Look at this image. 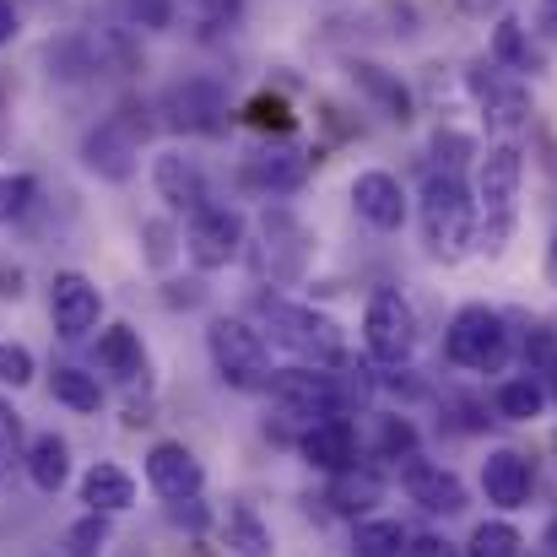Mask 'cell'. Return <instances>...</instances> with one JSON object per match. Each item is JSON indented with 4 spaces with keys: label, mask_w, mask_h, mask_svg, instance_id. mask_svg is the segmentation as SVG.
I'll use <instances>...</instances> for the list:
<instances>
[{
    "label": "cell",
    "mask_w": 557,
    "mask_h": 557,
    "mask_svg": "<svg viewBox=\"0 0 557 557\" xmlns=\"http://www.w3.org/2000/svg\"><path fill=\"white\" fill-rule=\"evenodd\" d=\"M422 238H428V255L444 265L466 260V249L476 244V200L449 169H433L422 185Z\"/></svg>",
    "instance_id": "7a4b0ae2"
},
{
    "label": "cell",
    "mask_w": 557,
    "mask_h": 557,
    "mask_svg": "<svg viewBox=\"0 0 557 557\" xmlns=\"http://www.w3.org/2000/svg\"><path fill=\"white\" fill-rule=\"evenodd\" d=\"M433 158L455 174L466 158H476V141H471V136H460V131H438V136H433Z\"/></svg>",
    "instance_id": "e575fe53"
},
{
    "label": "cell",
    "mask_w": 557,
    "mask_h": 557,
    "mask_svg": "<svg viewBox=\"0 0 557 557\" xmlns=\"http://www.w3.org/2000/svg\"><path fill=\"white\" fill-rule=\"evenodd\" d=\"M449 5H455V11H471V16H487L498 0H449Z\"/></svg>",
    "instance_id": "7bdbcfd3"
},
{
    "label": "cell",
    "mask_w": 557,
    "mask_h": 557,
    "mask_svg": "<svg viewBox=\"0 0 557 557\" xmlns=\"http://www.w3.org/2000/svg\"><path fill=\"white\" fill-rule=\"evenodd\" d=\"M0 298H22V271H0Z\"/></svg>",
    "instance_id": "b9f144b4"
},
{
    "label": "cell",
    "mask_w": 557,
    "mask_h": 557,
    "mask_svg": "<svg viewBox=\"0 0 557 557\" xmlns=\"http://www.w3.org/2000/svg\"><path fill=\"white\" fill-rule=\"evenodd\" d=\"M11 460H22V417H16V406L0 395V471H5Z\"/></svg>",
    "instance_id": "d590c367"
},
{
    "label": "cell",
    "mask_w": 557,
    "mask_h": 557,
    "mask_svg": "<svg viewBox=\"0 0 557 557\" xmlns=\"http://www.w3.org/2000/svg\"><path fill=\"white\" fill-rule=\"evenodd\" d=\"M379 493H384V482L373 476L369 466H347V471H336L331 476V493H325V504L336 509V515H369L373 504H379Z\"/></svg>",
    "instance_id": "603a6c76"
},
{
    "label": "cell",
    "mask_w": 557,
    "mask_h": 557,
    "mask_svg": "<svg viewBox=\"0 0 557 557\" xmlns=\"http://www.w3.org/2000/svg\"><path fill=\"white\" fill-rule=\"evenodd\" d=\"M400 557H455V547H449L444 536H406Z\"/></svg>",
    "instance_id": "ab89813d"
},
{
    "label": "cell",
    "mask_w": 557,
    "mask_h": 557,
    "mask_svg": "<svg viewBox=\"0 0 557 557\" xmlns=\"http://www.w3.org/2000/svg\"><path fill=\"white\" fill-rule=\"evenodd\" d=\"M547 282L557 287V238H553V249H547Z\"/></svg>",
    "instance_id": "bcb514c9"
},
{
    "label": "cell",
    "mask_w": 557,
    "mask_h": 557,
    "mask_svg": "<svg viewBox=\"0 0 557 557\" xmlns=\"http://www.w3.org/2000/svg\"><path fill=\"white\" fill-rule=\"evenodd\" d=\"M82 504L98 509V515H125V509L136 504V476L120 471V466H109V460H98V466L82 476Z\"/></svg>",
    "instance_id": "44dd1931"
},
{
    "label": "cell",
    "mask_w": 557,
    "mask_h": 557,
    "mask_svg": "<svg viewBox=\"0 0 557 557\" xmlns=\"http://www.w3.org/2000/svg\"><path fill=\"white\" fill-rule=\"evenodd\" d=\"M22 466H27V482H33L38 493H60V487L71 482V444H65L60 433H38V438L27 444Z\"/></svg>",
    "instance_id": "ffe728a7"
},
{
    "label": "cell",
    "mask_w": 557,
    "mask_h": 557,
    "mask_svg": "<svg viewBox=\"0 0 557 557\" xmlns=\"http://www.w3.org/2000/svg\"><path fill=\"white\" fill-rule=\"evenodd\" d=\"M189 11H195L200 27H233L238 11H244V0H189Z\"/></svg>",
    "instance_id": "74e56055"
},
{
    "label": "cell",
    "mask_w": 557,
    "mask_h": 557,
    "mask_svg": "<svg viewBox=\"0 0 557 557\" xmlns=\"http://www.w3.org/2000/svg\"><path fill=\"white\" fill-rule=\"evenodd\" d=\"M109 520L114 515H98V509H87L71 531H65V557H98L109 547Z\"/></svg>",
    "instance_id": "f546056e"
},
{
    "label": "cell",
    "mask_w": 557,
    "mask_h": 557,
    "mask_svg": "<svg viewBox=\"0 0 557 557\" xmlns=\"http://www.w3.org/2000/svg\"><path fill=\"white\" fill-rule=\"evenodd\" d=\"M466 87H471V98L482 103V114H487L498 131H520V125L531 120V92H525V87H520V76H515V71H504L498 60H493V65L466 71Z\"/></svg>",
    "instance_id": "9c48e42d"
},
{
    "label": "cell",
    "mask_w": 557,
    "mask_h": 557,
    "mask_svg": "<svg viewBox=\"0 0 557 557\" xmlns=\"http://www.w3.org/2000/svg\"><path fill=\"white\" fill-rule=\"evenodd\" d=\"M304 460L314 466V471H325V476H336V471H347V466H358V422L352 417H320V422H309V433H304Z\"/></svg>",
    "instance_id": "5bb4252c"
},
{
    "label": "cell",
    "mask_w": 557,
    "mask_h": 557,
    "mask_svg": "<svg viewBox=\"0 0 557 557\" xmlns=\"http://www.w3.org/2000/svg\"><path fill=\"white\" fill-rule=\"evenodd\" d=\"M255 314H260L265 336L282 352H293L298 363H309V369H347V336H342V325L331 314H320L309 304H287V298H260Z\"/></svg>",
    "instance_id": "6da1fadb"
},
{
    "label": "cell",
    "mask_w": 557,
    "mask_h": 557,
    "mask_svg": "<svg viewBox=\"0 0 557 557\" xmlns=\"http://www.w3.org/2000/svg\"><path fill=\"white\" fill-rule=\"evenodd\" d=\"M352 82H358V92L379 103V114L384 120H395V125H411V114H417V103H411V92H406V82L400 76H389L384 65H373V60H352Z\"/></svg>",
    "instance_id": "d6986e66"
},
{
    "label": "cell",
    "mask_w": 557,
    "mask_h": 557,
    "mask_svg": "<svg viewBox=\"0 0 557 557\" xmlns=\"http://www.w3.org/2000/svg\"><path fill=\"white\" fill-rule=\"evenodd\" d=\"M542 547H547V557H557V520L547 525V536H542Z\"/></svg>",
    "instance_id": "f6af8a7d"
},
{
    "label": "cell",
    "mask_w": 557,
    "mask_h": 557,
    "mask_svg": "<svg viewBox=\"0 0 557 557\" xmlns=\"http://www.w3.org/2000/svg\"><path fill=\"white\" fill-rule=\"evenodd\" d=\"M163 120L174 131H189V136H222L227 131V103L211 82H180L163 92Z\"/></svg>",
    "instance_id": "7c38bea8"
},
{
    "label": "cell",
    "mask_w": 557,
    "mask_h": 557,
    "mask_svg": "<svg viewBox=\"0 0 557 557\" xmlns=\"http://www.w3.org/2000/svg\"><path fill=\"white\" fill-rule=\"evenodd\" d=\"M444 358L466 373H498L509 358V325L487 304H466L444 331Z\"/></svg>",
    "instance_id": "5b68a950"
},
{
    "label": "cell",
    "mask_w": 557,
    "mask_h": 557,
    "mask_svg": "<svg viewBox=\"0 0 557 557\" xmlns=\"http://www.w3.org/2000/svg\"><path fill=\"white\" fill-rule=\"evenodd\" d=\"M16 33H22V16H16V5H11V0H0V49H5Z\"/></svg>",
    "instance_id": "60d3db41"
},
{
    "label": "cell",
    "mask_w": 557,
    "mask_h": 557,
    "mask_svg": "<svg viewBox=\"0 0 557 557\" xmlns=\"http://www.w3.org/2000/svg\"><path fill=\"white\" fill-rule=\"evenodd\" d=\"M147 487L163 498V504H185V498H200L206 487V466L195 460V449L180 444V438H163L147 449Z\"/></svg>",
    "instance_id": "8fae6325"
},
{
    "label": "cell",
    "mask_w": 557,
    "mask_h": 557,
    "mask_svg": "<svg viewBox=\"0 0 557 557\" xmlns=\"http://www.w3.org/2000/svg\"><path fill=\"white\" fill-rule=\"evenodd\" d=\"M49 320H54V331L65 342H82L87 331H98V320H103L98 282L82 276V271H54V282H49Z\"/></svg>",
    "instance_id": "ba28073f"
},
{
    "label": "cell",
    "mask_w": 557,
    "mask_h": 557,
    "mask_svg": "<svg viewBox=\"0 0 557 557\" xmlns=\"http://www.w3.org/2000/svg\"><path fill=\"white\" fill-rule=\"evenodd\" d=\"M206 352L216 363V379L233 389H265L271 384V347L265 331H255L249 320H211L206 325Z\"/></svg>",
    "instance_id": "277c9868"
},
{
    "label": "cell",
    "mask_w": 557,
    "mask_h": 557,
    "mask_svg": "<svg viewBox=\"0 0 557 557\" xmlns=\"http://www.w3.org/2000/svg\"><path fill=\"white\" fill-rule=\"evenodd\" d=\"M120 557H141V553H120Z\"/></svg>",
    "instance_id": "c3c4849f"
},
{
    "label": "cell",
    "mask_w": 557,
    "mask_h": 557,
    "mask_svg": "<svg viewBox=\"0 0 557 557\" xmlns=\"http://www.w3.org/2000/svg\"><path fill=\"white\" fill-rule=\"evenodd\" d=\"M0 384H11V389L33 384V352L27 347H0Z\"/></svg>",
    "instance_id": "f35d334b"
},
{
    "label": "cell",
    "mask_w": 557,
    "mask_h": 557,
    "mask_svg": "<svg viewBox=\"0 0 557 557\" xmlns=\"http://www.w3.org/2000/svg\"><path fill=\"white\" fill-rule=\"evenodd\" d=\"M222 547L233 557H276V536H271V525L260 520V509H255L249 498H227Z\"/></svg>",
    "instance_id": "ac0fdd59"
},
{
    "label": "cell",
    "mask_w": 557,
    "mask_h": 557,
    "mask_svg": "<svg viewBox=\"0 0 557 557\" xmlns=\"http://www.w3.org/2000/svg\"><path fill=\"white\" fill-rule=\"evenodd\" d=\"M49 395H54L60 406H71V411H98V406H103V384H98L92 373L71 369V363H60V369L49 373Z\"/></svg>",
    "instance_id": "4316f807"
},
{
    "label": "cell",
    "mask_w": 557,
    "mask_h": 557,
    "mask_svg": "<svg viewBox=\"0 0 557 557\" xmlns=\"http://www.w3.org/2000/svg\"><path fill=\"white\" fill-rule=\"evenodd\" d=\"M304 174H309L304 152H260V158H249V180L260 189H298Z\"/></svg>",
    "instance_id": "d4e9b609"
},
{
    "label": "cell",
    "mask_w": 557,
    "mask_h": 557,
    "mask_svg": "<svg viewBox=\"0 0 557 557\" xmlns=\"http://www.w3.org/2000/svg\"><path fill=\"white\" fill-rule=\"evenodd\" d=\"M136 152H141V136H136L120 114L98 120V125L87 131V141H82V163H87L98 180H109V185H125V180L136 174Z\"/></svg>",
    "instance_id": "30bf717a"
},
{
    "label": "cell",
    "mask_w": 557,
    "mask_h": 557,
    "mask_svg": "<svg viewBox=\"0 0 557 557\" xmlns=\"http://www.w3.org/2000/svg\"><path fill=\"white\" fill-rule=\"evenodd\" d=\"M98 363L114 379L136 384V379H147V347L131 325H109V331H98Z\"/></svg>",
    "instance_id": "7402d4cb"
},
{
    "label": "cell",
    "mask_w": 557,
    "mask_h": 557,
    "mask_svg": "<svg viewBox=\"0 0 557 557\" xmlns=\"http://www.w3.org/2000/svg\"><path fill=\"white\" fill-rule=\"evenodd\" d=\"M125 16L136 22V27H169L174 22V0H125Z\"/></svg>",
    "instance_id": "8d00e7d4"
},
{
    "label": "cell",
    "mask_w": 557,
    "mask_h": 557,
    "mask_svg": "<svg viewBox=\"0 0 557 557\" xmlns=\"http://www.w3.org/2000/svg\"><path fill=\"white\" fill-rule=\"evenodd\" d=\"M553 369H557V331H547V325H536V331L525 336V373L547 379Z\"/></svg>",
    "instance_id": "d6a6232c"
},
{
    "label": "cell",
    "mask_w": 557,
    "mask_h": 557,
    "mask_svg": "<svg viewBox=\"0 0 557 557\" xmlns=\"http://www.w3.org/2000/svg\"><path fill=\"white\" fill-rule=\"evenodd\" d=\"M33 195H38V185L27 174H0V222H16L33 206Z\"/></svg>",
    "instance_id": "836d02e7"
},
{
    "label": "cell",
    "mask_w": 557,
    "mask_h": 557,
    "mask_svg": "<svg viewBox=\"0 0 557 557\" xmlns=\"http://www.w3.org/2000/svg\"><path fill=\"white\" fill-rule=\"evenodd\" d=\"M244 211L233 206H200L185 227V255L195 260V271H222L244 255Z\"/></svg>",
    "instance_id": "52a82bcc"
},
{
    "label": "cell",
    "mask_w": 557,
    "mask_h": 557,
    "mask_svg": "<svg viewBox=\"0 0 557 557\" xmlns=\"http://www.w3.org/2000/svg\"><path fill=\"white\" fill-rule=\"evenodd\" d=\"M493 406H498V417H509V422H531V417H542V406H547V384H542L536 373H520V379L498 384Z\"/></svg>",
    "instance_id": "cb8c5ba5"
},
{
    "label": "cell",
    "mask_w": 557,
    "mask_h": 557,
    "mask_svg": "<svg viewBox=\"0 0 557 557\" xmlns=\"http://www.w3.org/2000/svg\"><path fill=\"white\" fill-rule=\"evenodd\" d=\"M352 206L373 233H400V222H406V189L384 169H369L352 180Z\"/></svg>",
    "instance_id": "2e32d148"
},
{
    "label": "cell",
    "mask_w": 557,
    "mask_h": 557,
    "mask_svg": "<svg viewBox=\"0 0 557 557\" xmlns=\"http://www.w3.org/2000/svg\"><path fill=\"white\" fill-rule=\"evenodd\" d=\"M363 347H369L373 363L384 369H400L417 347V309L395 293V287H379L363 309Z\"/></svg>",
    "instance_id": "8992f818"
},
{
    "label": "cell",
    "mask_w": 557,
    "mask_h": 557,
    "mask_svg": "<svg viewBox=\"0 0 557 557\" xmlns=\"http://www.w3.org/2000/svg\"><path fill=\"white\" fill-rule=\"evenodd\" d=\"M520 553H525V536H520L509 520H487V525H476L471 542H466V557H520Z\"/></svg>",
    "instance_id": "f1b7e54d"
},
{
    "label": "cell",
    "mask_w": 557,
    "mask_h": 557,
    "mask_svg": "<svg viewBox=\"0 0 557 557\" xmlns=\"http://www.w3.org/2000/svg\"><path fill=\"white\" fill-rule=\"evenodd\" d=\"M379 455H384V460L417 455V428H411L406 417H384V422H379Z\"/></svg>",
    "instance_id": "1f68e13d"
},
{
    "label": "cell",
    "mask_w": 557,
    "mask_h": 557,
    "mask_svg": "<svg viewBox=\"0 0 557 557\" xmlns=\"http://www.w3.org/2000/svg\"><path fill=\"white\" fill-rule=\"evenodd\" d=\"M531 487H536V471H531V460L520 449H493L482 460V493H487V504L525 509L531 504Z\"/></svg>",
    "instance_id": "e0dca14e"
},
{
    "label": "cell",
    "mask_w": 557,
    "mask_h": 557,
    "mask_svg": "<svg viewBox=\"0 0 557 557\" xmlns=\"http://www.w3.org/2000/svg\"><path fill=\"white\" fill-rule=\"evenodd\" d=\"M406 531L400 520H358L352 525V557H400Z\"/></svg>",
    "instance_id": "83f0119b"
},
{
    "label": "cell",
    "mask_w": 557,
    "mask_h": 557,
    "mask_svg": "<svg viewBox=\"0 0 557 557\" xmlns=\"http://www.w3.org/2000/svg\"><path fill=\"white\" fill-rule=\"evenodd\" d=\"M542 384H547V395H553V400H557V369L547 373V379H542Z\"/></svg>",
    "instance_id": "7dc6e473"
},
{
    "label": "cell",
    "mask_w": 557,
    "mask_h": 557,
    "mask_svg": "<svg viewBox=\"0 0 557 557\" xmlns=\"http://www.w3.org/2000/svg\"><path fill=\"white\" fill-rule=\"evenodd\" d=\"M493 60L504 71H515V76L536 71V54H531V38H525V22L520 16H498V27H493Z\"/></svg>",
    "instance_id": "484cf974"
},
{
    "label": "cell",
    "mask_w": 557,
    "mask_h": 557,
    "mask_svg": "<svg viewBox=\"0 0 557 557\" xmlns=\"http://www.w3.org/2000/svg\"><path fill=\"white\" fill-rule=\"evenodd\" d=\"M542 27L557 33V0H542Z\"/></svg>",
    "instance_id": "ee69618b"
},
{
    "label": "cell",
    "mask_w": 557,
    "mask_h": 557,
    "mask_svg": "<svg viewBox=\"0 0 557 557\" xmlns=\"http://www.w3.org/2000/svg\"><path fill=\"white\" fill-rule=\"evenodd\" d=\"M400 493L428 515H460L466 509V482L455 471L433 466V460H417V455L400 460Z\"/></svg>",
    "instance_id": "4fadbf2b"
},
{
    "label": "cell",
    "mask_w": 557,
    "mask_h": 557,
    "mask_svg": "<svg viewBox=\"0 0 557 557\" xmlns=\"http://www.w3.org/2000/svg\"><path fill=\"white\" fill-rule=\"evenodd\" d=\"M520 180H525V158L515 141H493L476 163V211H482V227H476V249L498 255L515 233V200H520Z\"/></svg>",
    "instance_id": "3957f363"
},
{
    "label": "cell",
    "mask_w": 557,
    "mask_h": 557,
    "mask_svg": "<svg viewBox=\"0 0 557 557\" xmlns=\"http://www.w3.org/2000/svg\"><path fill=\"white\" fill-rule=\"evenodd\" d=\"M152 185H158V195H163V206L169 211H185V216H195L200 206H211V189H206V169L189 158V152H163L158 163H152Z\"/></svg>",
    "instance_id": "9a60e30c"
},
{
    "label": "cell",
    "mask_w": 557,
    "mask_h": 557,
    "mask_svg": "<svg viewBox=\"0 0 557 557\" xmlns=\"http://www.w3.org/2000/svg\"><path fill=\"white\" fill-rule=\"evenodd\" d=\"M244 120H249L255 131H276V136H287V131L298 125V114H293L287 98H276V92H255V98L244 103Z\"/></svg>",
    "instance_id": "4dcf8cb0"
}]
</instances>
